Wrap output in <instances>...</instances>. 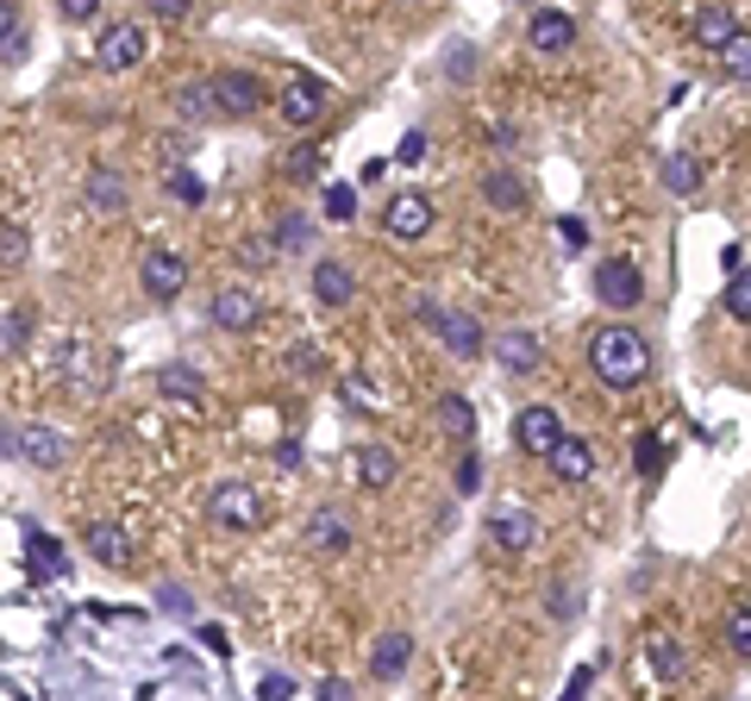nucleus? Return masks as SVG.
<instances>
[{"label": "nucleus", "instance_id": "f257e3e1", "mask_svg": "<svg viewBox=\"0 0 751 701\" xmlns=\"http://www.w3.org/2000/svg\"><path fill=\"white\" fill-rule=\"evenodd\" d=\"M589 370L608 382V389H639L652 376V345L639 338L633 326H601L589 338Z\"/></svg>", "mask_w": 751, "mask_h": 701}, {"label": "nucleus", "instance_id": "f03ea898", "mask_svg": "<svg viewBox=\"0 0 751 701\" xmlns=\"http://www.w3.org/2000/svg\"><path fill=\"white\" fill-rule=\"evenodd\" d=\"M596 301L614 313H633L645 301V276H639L633 257H601L596 263Z\"/></svg>", "mask_w": 751, "mask_h": 701}, {"label": "nucleus", "instance_id": "7ed1b4c3", "mask_svg": "<svg viewBox=\"0 0 751 701\" xmlns=\"http://www.w3.org/2000/svg\"><path fill=\"white\" fill-rule=\"evenodd\" d=\"M489 539H495V551H507V558H526V551H539V514L526 502H501L495 520H489Z\"/></svg>", "mask_w": 751, "mask_h": 701}, {"label": "nucleus", "instance_id": "20e7f679", "mask_svg": "<svg viewBox=\"0 0 751 701\" xmlns=\"http://www.w3.org/2000/svg\"><path fill=\"white\" fill-rule=\"evenodd\" d=\"M7 451H13V457H25L32 470H57L76 445H69V432L39 427V420H32V427H7Z\"/></svg>", "mask_w": 751, "mask_h": 701}, {"label": "nucleus", "instance_id": "39448f33", "mask_svg": "<svg viewBox=\"0 0 751 701\" xmlns=\"http://www.w3.org/2000/svg\"><path fill=\"white\" fill-rule=\"evenodd\" d=\"M207 514L219 526H232V532H257V526H264V495L250 483H219L207 495Z\"/></svg>", "mask_w": 751, "mask_h": 701}, {"label": "nucleus", "instance_id": "423d86ee", "mask_svg": "<svg viewBox=\"0 0 751 701\" xmlns=\"http://www.w3.org/2000/svg\"><path fill=\"white\" fill-rule=\"evenodd\" d=\"M326 107H332V88L320 76H301L294 69L289 76V88H282V119H289L294 132H313L320 119H326Z\"/></svg>", "mask_w": 751, "mask_h": 701}, {"label": "nucleus", "instance_id": "0eeeda50", "mask_svg": "<svg viewBox=\"0 0 751 701\" xmlns=\"http://www.w3.org/2000/svg\"><path fill=\"white\" fill-rule=\"evenodd\" d=\"M138 282H144L151 301H175V294L189 289V257L170 251V245H157V251H144V263H138Z\"/></svg>", "mask_w": 751, "mask_h": 701}, {"label": "nucleus", "instance_id": "6e6552de", "mask_svg": "<svg viewBox=\"0 0 751 701\" xmlns=\"http://www.w3.org/2000/svg\"><path fill=\"white\" fill-rule=\"evenodd\" d=\"M138 57H144V25H132V20L107 25V32L95 39V69H107V76L138 69Z\"/></svg>", "mask_w": 751, "mask_h": 701}, {"label": "nucleus", "instance_id": "1a4fd4ad", "mask_svg": "<svg viewBox=\"0 0 751 701\" xmlns=\"http://www.w3.org/2000/svg\"><path fill=\"white\" fill-rule=\"evenodd\" d=\"M213 100H219V119H250L270 100V88L250 76V69H219L213 76Z\"/></svg>", "mask_w": 751, "mask_h": 701}, {"label": "nucleus", "instance_id": "9d476101", "mask_svg": "<svg viewBox=\"0 0 751 701\" xmlns=\"http://www.w3.org/2000/svg\"><path fill=\"white\" fill-rule=\"evenodd\" d=\"M82 201H88V214H100V219H114V214H126L132 207V182H126V170H88V182H82Z\"/></svg>", "mask_w": 751, "mask_h": 701}, {"label": "nucleus", "instance_id": "9b49d317", "mask_svg": "<svg viewBox=\"0 0 751 701\" xmlns=\"http://www.w3.org/2000/svg\"><path fill=\"white\" fill-rule=\"evenodd\" d=\"M432 219H439V207H432L420 188H401V195L388 201L383 226H388V238H426L432 233Z\"/></svg>", "mask_w": 751, "mask_h": 701}, {"label": "nucleus", "instance_id": "f8f14e48", "mask_svg": "<svg viewBox=\"0 0 751 701\" xmlns=\"http://www.w3.org/2000/svg\"><path fill=\"white\" fill-rule=\"evenodd\" d=\"M558 439H564V427H558V413L551 408H521L514 413V445H521L526 457H551Z\"/></svg>", "mask_w": 751, "mask_h": 701}, {"label": "nucleus", "instance_id": "ddd939ff", "mask_svg": "<svg viewBox=\"0 0 751 701\" xmlns=\"http://www.w3.org/2000/svg\"><path fill=\"white\" fill-rule=\"evenodd\" d=\"M526 44H533L539 57H564V51H577V20L558 13V7H539L533 25H526Z\"/></svg>", "mask_w": 751, "mask_h": 701}, {"label": "nucleus", "instance_id": "4468645a", "mask_svg": "<svg viewBox=\"0 0 751 701\" xmlns=\"http://www.w3.org/2000/svg\"><path fill=\"white\" fill-rule=\"evenodd\" d=\"M439 345L451 350V357H458V364H476V357H482V345H489V338H482L476 313H463V308H444V313H439Z\"/></svg>", "mask_w": 751, "mask_h": 701}, {"label": "nucleus", "instance_id": "2eb2a0df", "mask_svg": "<svg viewBox=\"0 0 751 701\" xmlns=\"http://www.w3.org/2000/svg\"><path fill=\"white\" fill-rule=\"evenodd\" d=\"M63 570H69V558H63V546L44 532V526H32L25 520V576L32 583H57Z\"/></svg>", "mask_w": 751, "mask_h": 701}, {"label": "nucleus", "instance_id": "dca6fc26", "mask_svg": "<svg viewBox=\"0 0 751 701\" xmlns=\"http://www.w3.org/2000/svg\"><path fill=\"white\" fill-rule=\"evenodd\" d=\"M308 282H313V301H320V308H351V301H357V276H351L339 257H320Z\"/></svg>", "mask_w": 751, "mask_h": 701}, {"label": "nucleus", "instance_id": "f3484780", "mask_svg": "<svg viewBox=\"0 0 751 701\" xmlns=\"http://www.w3.org/2000/svg\"><path fill=\"white\" fill-rule=\"evenodd\" d=\"M414 670V639L407 633H383V639L369 645V677L376 682H401Z\"/></svg>", "mask_w": 751, "mask_h": 701}, {"label": "nucleus", "instance_id": "a211bd4d", "mask_svg": "<svg viewBox=\"0 0 751 701\" xmlns=\"http://www.w3.org/2000/svg\"><path fill=\"white\" fill-rule=\"evenodd\" d=\"M207 313H213V326H226V332H250L257 320H264V301H257L250 289H219Z\"/></svg>", "mask_w": 751, "mask_h": 701}, {"label": "nucleus", "instance_id": "6ab92c4d", "mask_svg": "<svg viewBox=\"0 0 751 701\" xmlns=\"http://www.w3.org/2000/svg\"><path fill=\"white\" fill-rule=\"evenodd\" d=\"M82 551H95V564L119 570L132 558V539H126V526H114V520H88L82 526Z\"/></svg>", "mask_w": 751, "mask_h": 701}, {"label": "nucleus", "instance_id": "aec40b11", "mask_svg": "<svg viewBox=\"0 0 751 701\" xmlns=\"http://www.w3.org/2000/svg\"><path fill=\"white\" fill-rule=\"evenodd\" d=\"M301 539H308V551H351V526L339 507H313L308 526H301Z\"/></svg>", "mask_w": 751, "mask_h": 701}, {"label": "nucleus", "instance_id": "412c9836", "mask_svg": "<svg viewBox=\"0 0 751 701\" xmlns=\"http://www.w3.org/2000/svg\"><path fill=\"white\" fill-rule=\"evenodd\" d=\"M351 476H357V488H388L395 483V451L388 445H351Z\"/></svg>", "mask_w": 751, "mask_h": 701}, {"label": "nucleus", "instance_id": "4be33fe9", "mask_svg": "<svg viewBox=\"0 0 751 701\" xmlns=\"http://www.w3.org/2000/svg\"><path fill=\"white\" fill-rule=\"evenodd\" d=\"M495 364H501L507 376L539 370V338H533V332H521V326H514V332H501V338H495Z\"/></svg>", "mask_w": 751, "mask_h": 701}, {"label": "nucleus", "instance_id": "5701e85b", "mask_svg": "<svg viewBox=\"0 0 751 701\" xmlns=\"http://www.w3.org/2000/svg\"><path fill=\"white\" fill-rule=\"evenodd\" d=\"M157 395H170V401H189V408H201V401H207V376L189 370V364H163V370H157Z\"/></svg>", "mask_w": 751, "mask_h": 701}, {"label": "nucleus", "instance_id": "b1692460", "mask_svg": "<svg viewBox=\"0 0 751 701\" xmlns=\"http://www.w3.org/2000/svg\"><path fill=\"white\" fill-rule=\"evenodd\" d=\"M545 464H551L558 483H582V476L596 470V445H589V439H558V451H551Z\"/></svg>", "mask_w": 751, "mask_h": 701}, {"label": "nucleus", "instance_id": "393cba45", "mask_svg": "<svg viewBox=\"0 0 751 701\" xmlns=\"http://www.w3.org/2000/svg\"><path fill=\"white\" fill-rule=\"evenodd\" d=\"M476 188H482V201H489L495 214H521V207H526V182L514 170H489Z\"/></svg>", "mask_w": 751, "mask_h": 701}, {"label": "nucleus", "instance_id": "a878e982", "mask_svg": "<svg viewBox=\"0 0 751 701\" xmlns=\"http://www.w3.org/2000/svg\"><path fill=\"white\" fill-rule=\"evenodd\" d=\"M732 32H739V20H732V7H727V0H708V7L695 13V44H701V51H720V44H727Z\"/></svg>", "mask_w": 751, "mask_h": 701}, {"label": "nucleus", "instance_id": "bb28decb", "mask_svg": "<svg viewBox=\"0 0 751 701\" xmlns=\"http://www.w3.org/2000/svg\"><path fill=\"white\" fill-rule=\"evenodd\" d=\"M439 432L458 445H476V408L463 395H439Z\"/></svg>", "mask_w": 751, "mask_h": 701}, {"label": "nucleus", "instance_id": "cd10ccee", "mask_svg": "<svg viewBox=\"0 0 751 701\" xmlns=\"http://www.w3.org/2000/svg\"><path fill=\"white\" fill-rule=\"evenodd\" d=\"M645 664H652L657 682H676L683 677V639H676V633H652V639H645Z\"/></svg>", "mask_w": 751, "mask_h": 701}, {"label": "nucleus", "instance_id": "c85d7f7f", "mask_svg": "<svg viewBox=\"0 0 751 701\" xmlns=\"http://www.w3.org/2000/svg\"><path fill=\"white\" fill-rule=\"evenodd\" d=\"M175 114H182V119H194V126H207V119H219L213 82H182V88H175Z\"/></svg>", "mask_w": 751, "mask_h": 701}, {"label": "nucleus", "instance_id": "c756f323", "mask_svg": "<svg viewBox=\"0 0 751 701\" xmlns=\"http://www.w3.org/2000/svg\"><path fill=\"white\" fill-rule=\"evenodd\" d=\"M657 182H664L670 195H695V188H701V170H695L689 151H664V163H657Z\"/></svg>", "mask_w": 751, "mask_h": 701}, {"label": "nucleus", "instance_id": "7c9ffc66", "mask_svg": "<svg viewBox=\"0 0 751 701\" xmlns=\"http://www.w3.org/2000/svg\"><path fill=\"white\" fill-rule=\"evenodd\" d=\"M0 63H7V69L25 63V25H20V7H13V0H0Z\"/></svg>", "mask_w": 751, "mask_h": 701}, {"label": "nucleus", "instance_id": "2f4dec72", "mask_svg": "<svg viewBox=\"0 0 751 701\" xmlns=\"http://www.w3.org/2000/svg\"><path fill=\"white\" fill-rule=\"evenodd\" d=\"M0 345H7V357H25V345H32V308H25V301H7Z\"/></svg>", "mask_w": 751, "mask_h": 701}, {"label": "nucleus", "instance_id": "473e14b6", "mask_svg": "<svg viewBox=\"0 0 751 701\" xmlns=\"http://www.w3.org/2000/svg\"><path fill=\"white\" fill-rule=\"evenodd\" d=\"M720 76H727V82H751V32H745V25L720 44Z\"/></svg>", "mask_w": 751, "mask_h": 701}, {"label": "nucleus", "instance_id": "72a5a7b5", "mask_svg": "<svg viewBox=\"0 0 751 701\" xmlns=\"http://www.w3.org/2000/svg\"><path fill=\"white\" fill-rule=\"evenodd\" d=\"M276 251H282V257H294V251H308V245H313V219H301V214H282V219H276Z\"/></svg>", "mask_w": 751, "mask_h": 701}, {"label": "nucleus", "instance_id": "f704fd0d", "mask_svg": "<svg viewBox=\"0 0 751 701\" xmlns=\"http://www.w3.org/2000/svg\"><path fill=\"white\" fill-rule=\"evenodd\" d=\"M163 195H170L175 207H201V201H207V182H201L194 170H170L163 175Z\"/></svg>", "mask_w": 751, "mask_h": 701}, {"label": "nucleus", "instance_id": "c9c22d12", "mask_svg": "<svg viewBox=\"0 0 751 701\" xmlns=\"http://www.w3.org/2000/svg\"><path fill=\"white\" fill-rule=\"evenodd\" d=\"M339 395H345V408H357V413H376V408H383V389H376L364 370H351L345 382H339Z\"/></svg>", "mask_w": 751, "mask_h": 701}, {"label": "nucleus", "instance_id": "e433bc0d", "mask_svg": "<svg viewBox=\"0 0 751 701\" xmlns=\"http://www.w3.org/2000/svg\"><path fill=\"white\" fill-rule=\"evenodd\" d=\"M727 313L739 320V326H751V263L727 276Z\"/></svg>", "mask_w": 751, "mask_h": 701}, {"label": "nucleus", "instance_id": "4c0bfd02", "mask_svg": "<svg viewBox=\"0 0 751 701\" xmlns=\"http://www.w3.org/2000/svg\"><path fill=\"white\" fill-rule=\"evenodd\" d=\"M727 651H732V658H745V664H751V602H745V607H732V614H727Z\"/></svg>", "mask_w": 751, "mask_h": 701}, {"label": "nucleus", "instance_id": "58836bf2", "mask_svg": "<svg viewBox=\"0 0 751 701\" xmlns=\"http://www.w3.org/2000/svg\"><path fill=\"white\" fill-rule=\"evenodd\" d=\"M320 170H326V151H320V144H294L289 182H320Z\"/></svg>", "mask_w": 751, "mask_h": 701}, {"label": "nucleus", "instance_id": "ea45409f", "mask_svg": "<svg viewBox=\"0 0 751 701\" xmlns=\"http://www.w3.org/2000/svg\"><path fill=\"white\" fill-rule=\"evenodd\" d=\"M157 607H163V614H170V621H201V614H194V595H189V589H182V583H163V589H157Z\"/></svg>", "mask_w": 751, "mask_h": 701}, {"label": "nucleus", "instance_id": "a19ab883", "mask_svg": "<svg viewBox=\"0 0 751 701\" xmlns=\"http://www.w3.org/2000/svg\"><path fill=\"white\" fill-rule=\"evenodd\" d=\"M545 614H551V621H577V614H582V589L551 583V595H545Z\"/></svg>", "mask_w": 751, "mask_h": 701}, {"label": "nucleus", "instance_id": "79ce46f5", "mask_svg": "<svg viewBox=\"0 0 751 701\" xmlns=\"http://www.w3.org/2000/svg\"><path fill=\"white\" fill-rule=\"evenodd\" d=\"M276 238H238V263H245V270H270L276 263Z\"/></svg>", "mask_w": 751, "mask_h": 701}, {"label": "nucleus", "instance_id": "37998d69", "mask_svg": "<svg viewBox=\"0 0 751 701\" xmlns=\"http://www.w3.org/2000/svg\"><path fill=\"white\" fill-rule=\"evenodd\" d=\"M326 219H339V226L357 219V188H351V182H332L326 188Z\"/></svg>", "mask_w": 751, "mask_h": 701}, {"label": "nucleus", "instance_id": "c03bdc74", "mask_svg": "<svg viewBox=\"0 0 751 701\" xmlns=\"http://www.w3.org/2000/svg\"><path fill=\"white\" fill-rule=\"evenodd\" d=\"M25 251H32V245H25V233L13 226V219H7V233H0V263H7V270H20Z\"/></svg>", "mask_w": 751, "mask_h": 701}, {"label": "nucleus", "instance_id": "a18cd8bd", "mask_svg": "<svg viewBox=\"0 0 751 701\" xmlns=\"http://www.w3.org/2000/svg\"><path fill=\"white\" fill-rule=\"evenodd\" d=\"M444 76H451V82H470V76H476V51H470V44H451V57H444Z\"/></svg>", "mask_w": 751, "mask_h": 701}, {"label": "nucleus", "instance_id": "49530a36", "mask_svg": "<svg viewBox=\"0 0 751 701\" xmlns=\"http://www.w3.org/2000/svg\"><path fill=\"white\" fill-rule=\"evenodd\" d=\"M476 488H482V457L476 451H463L458 457V495H476Z\"/></svg>", "mask_w": 751, "mask_h": 701}, {"label": "nucleus", "instance_id": "de8ad7c7", "mask_svg": "<svg viewBox=\"0 0 751 701\" xmlns=\"http://www.w3.org/2000/svg\"><path fill=\"white\" fill-rule=\"evenodd\" d=\"M639 470H645V476H657V470H664V445H657V432H645V439H639Z\"/></svg>", "mask_w": 751, "mask_h": 701}, {"label": "nucleus", "instance_id": "09e8293b", "mask_svg": "<svg viewBox=\"0 0 751 701\" xmlns=\"http://www.w3.org/2000/svg\"><path fill=\"white\" fill-rule=\"evenodd\" d=\"M257 695H264V701H282V695H294V677H289V670H270V677L257 682Z\"/></svg>", "mask_w": 751, "mask_h": 701}, {"label": "nucleus", "instance_id": "8fccbe9b", "mask_svg": "<svg viewBox=\"0 0 751 701\" xmlns=\"http://www.w3.org/2000/svg\"><path fill=\"white\" fill-rule=\"evenodd\" d=\"M57 7H63V20H76V25L100 20V0H57Z\"/></svg>", "mask_w": 751, "mask_h": 701}, {"label": "nucleus", "instance_id": "3c124183", "mask_svg": "<svg viewBox=\"0 0 751 701\" xmlns=\"http://www.w3.org/2000/svg\"><path fill=\"white\" fill-rule=\"evenodd\" d=\"M144 7H151V13H157V20H189V7H194V0H144Z\"/></svg>", "mask_w": 751, "mask_h": 701}, {"label": "nucleus", "instance_id": "603ef678", "mask_svg": "<svg viewBox=\"0 0 751 701\" xmlns=\"http://www.w3.org/2000/svg\"><path fill=\"white\" fill-rule=\"evenodd\" d=\"M426 151H432V144H426V132H407V138H401V151H395V163H420Z\"/></svg>", "mask_w": 751, "mask_h": 701}, {"label": "nucleus", "instance_id": "864d4df0", "mask_svg": "<svg viewBox=\"0 0 751 701\" xmlns=\"http://www.w3.org/2000/svg\"><path fill=\"white\" fill-rule=\"evenodd\" d=\"M589 689H596V664H582L577 677L564 682V695H570V701H582V695H589Z\"/></svg>", "mask_w": 751, "mask_h": 701}, {"label": "nucleus", "instance_id": "5fc2aeb1", "mask_svg": "<svg viewBox=\"0 0 751 701\" xmlns=\"http://www.w3.org/2000/svg\"><path fill=\"white\" fill-rule=\"evenodd\" d=\"M558 233H564V245H577V251L589 245V226H582L577 214H564V219H558Z\"/></svg>", "mask_w": 751, "mask_h": 701}, {"label": "nucleus", "instance_id": "6e6d98bb", "mask_svg": "<svg viewBox=\"0 0 751 701\" xmlns=\"http://www.w3.org/2000/svg\"><path fill=\"white\" fill-rule=\"evenodd\" d=\"M345 695H351L345 677H320V701H345Z\"/></svg>", "mask_w": 751, "mask_h": 701}, {"label": "nucleus", "instance_id": "4d7b16f0", "mask_svg": "<svg viewBox=\"0 0 751 701\" xmlns=\"http://www.w3.org/2000/svg\"><path fill=\"white\" fill-rule=\"evenodd\" d=\"M276 457H282V470H301V439H282V445H276Z\"/></svg>", "mask_w": 751, "mask_h": 701}, {"label": "nucleus", "instance_id": "13d9d810", "mask_svg": "<svg viewBox=\"0 0 751 701\" xmlns=\"http://www.w3.org/2000/svg\"><path fill=\"white\" fill-rule=\"evenodd\" d=\"M720 270H745V245H727V251H720Z\"/></svg>", "mask_w": 751, "mask_h": 701}]
</instances>
